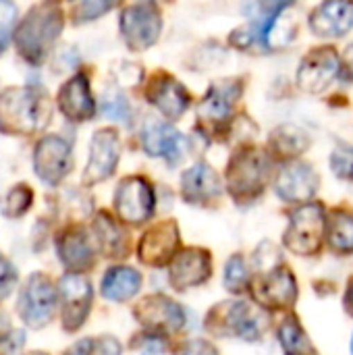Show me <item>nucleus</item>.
I'll return each mask as SVG.
<instances>
[{"label":"nucleus","instance_id":"obj_21","mask_svg":"<svg viewBox=\"0 0 353 355\" xmlns=\"http://www.w3.org/2000/svg\"><path fill=\"white\" fill-rule=\"evenodd\" d=\"M148 100L169 119H179L189 106V96L185 87L169 75H156L150 81Z\"/></svg>","mask_w":353,"mask_h":355},{"label":"nucleus","instance_id":"obj_37","mask_svg":"<svg viewBox=\"0 0 353 355\" xmlns=\"http://www.w3.org/2000/svg\"><path fill=\"white\" fill-rule=\"evenodd\" d=\"M15 281H17L15 266L0 254V300L8 295V291L15 285Z\"/></svg>","mask_w":353,"mask_h":355},{"label":"nucleus","instance_id":"obj_1","mask_svg":"<svg viewBox=\"0 0 353 355\" xmlns=\"http://www.w3.org/2000/svg\"><path fill=\"white\" fill-rule=\"evenodd\" d=\"M50 119L46 96L29 87H10L0 94V131L27 135L42 129Z\"/></svg>","mask_w":353,"mask_h":355},{"label":"nucleus","instance_id":"obj_33","mask_svg":"<svg viewBox=\"0 0 353 355\" xmlns=\"http://www.w3.org/2000/svg\"><path fill=\"white\" fill-rule=\"evenodd\" d=\"M102 114L106 119L112 121H121V123H129L131 119V108L127 104V100L119 94V92H108L102 98Z\"/></svg>","mask_w":353,"mask_h":355},{"label":"nucleus","instance_id":"obj_30","mask_svg":"<svg viewBox=\"0 0 353 355\" xmlns=\"http://www.w3.org/2000/svg\"><path fill=\"white\" fill-rule=\"evenodd\" d=\"M306 144L308 141H306L304 133H300L298 129H291V127H283L273 135V148L281 156H293V154L302 152L306 148Z\"/></svg>","mask_w":353,"mask_h":355},{"label":"nucleus","instance_id":"obj_28","mask_svg":"<svg viewBox=\"0 0 353 355\" xmlns=\"http://www.w3.org/2000/svg\"><path fill=\"white\" fill-rule=\"evenodd\" d=\"M329 243L337 254L353 252V214L345 210H337L329 223Z\"/></svg>","mask_w":353,"mask_h":355},{"label":"nucleus","instance_id":"obj_29","mask_svg":"<svg viewBox=\"0 0 353 355\" xmlns=\"http://www.w3.org/2000/svg\"><path fill=\"white\" fill-rule=\"evenodd\" d=\"M279 339H281L283 349L289 354H314V347L310 345L306 333L302 331V327L298 324L295 318L283 320V324L279 329Z\"/></svg>","mask_w":353,"mask_h":355},{"label":"nucleus","instance_id":"obj_39","mask_svg":"<svg viewBox=\"0 0 353 355\" xmlns=\"http://www.w3.org/2000/svg\"><path fill=\"white\" fill-rule=\"evenodd\" d=\"M119 352H121V345L110 337H104L98 343L92 341V354H119Z\"/></svg>","mask_w":353,"mask_h":355},{"label":"nucleus","instance_id":"obj_2","mask_svg":"<svg viewBox=\"0 0 353 355\" xmlns=\"http://www.w3.org/2000/svg\"><path fill=\"white\" fill-rule=\"evenodd\" d=\"M62 31V15L56 6L40 4L33 6L25 19L19 23L15 33V44L25 60L42 62L56 37Z\"/></svg>","mask_w":353,"mask_h":355},{"label":"nucleus","instance_id":"obj_16","mask_svg":"<svg viewBox=\"0 0 353 355\" xmlns=\"http://www.w3.org/2000/svg\"><path fill=\"white\" fill-rule=\"evenodd\" d=\"M179 245V231L173 220H164L150 229L139 241V260L148 266H164L173 260Z\"/></svg>","mask_w":353,"mask_h":355},{"label":"nucleus","instance_id":"obj_17","mask_svg":"<svg viewBox=\"0 0 353 355\" xmlns=\"http://www.w3.org/2000/svg\"><path fill=\"white\" fill-rule=\"evenodd\" d=\"M320 181L314 173V168L306 162H289L283 166V171L277 177V193L279 198L287 202H306L310 200Z\"/></svg>","mask_w":353,"mask_h":355},{"label":"nucleus","instance_id":"obj_25","mask_svg":"<svg viewBox=\"0 0 353 355\" xmlns=\"http://www.w3.org/2000/svg\"><path fill=\"white\" fill-rule=\"evenodd\" d=\"M141 287V275L127 266L110 268L102 279V295L110 302H127Z\"/></svg>","mask_w":353,"mask_h":355},{"label":"nucleus","instance_id":"obj_13","mask_svg":"<svg viewBox=\"0 0 353 355\" xmlns=\"http://www.w3.org/2000/svg\"><path fill=\"white\" fill-rule=\"evenodd\" d=\"M133 316L152 333H175L185 324L183 310L164 295H150L141 300L135 306Z\"/></svg>","mask_w":353,"mask_h":355},{"label":"nucleus","instance_id":"obj_22","mask_svg":"<svg viewBox=\"0 0 353 355\" xmlns=\"http://www.w3.org/2000/svg\"><path fill=\"white\" fill-rule=\"evenodd\" d=\"M58 106L62 114L75 123L89 121L96 112V104L89 92V81L85 75H75L58 92Z\"/></svg>","mask_w":353,"mask_h":355},{"label":"nucleus","instance_id":"obj_27","mask_svg":"<svg viewBox=\"0 0 353 355\" xmlns=\"http://www.w3.org/2000/svg\"><path fill=\"white\" fill-rule=\"evenodd\" d=\"M94 233L98 237L100 250L108 258H123L127 254V237L123 229L108 216V214H98L94 223Z\"/></svg>","mask_w":353,"mask_h":355},{"label":"nucleus","instance_id":"obj_31","mask_svg":"<svg viewBox=\"0 0 353 355\" xmlns=\"http://www.w3.org/2000/svg\"><path fill=\"white\" fill-rule=\"evenodd\" d=\"M31 200H33V193H31V189H29L27 185H17V187H12V189L6 193L4 204H2L4 216H8V218H19V216H23V214L29 210Z\"/></svg>","mask_w":353,"mask_h":355},{"label":"nucleus","instance_id":"obj_42","mask_svg":"<svg viewBox=\"0 0 353 355\" xmlns=\"http://www.w3.org/2000/svg\"><path fill=\"white\" fill-rule=\"evenodd\" d=\"M183 352H210V354H214V347L206 345V343H193V345H183Z\"/></svg>","mask_w":353,"mask_h":355},{"label":"nucleus","instance_id":"obj_15","mask_svg":"<svg viewBox=\"0 0 353 355\" xmlns=\"http://www.w3.org/2000/svg\"><path fill=\"white\" fill-rule=\"evenodd\" d=\"M212 270L208 252L200 248H187L181 254L173 256L169 268V283L177 291H185L189 287H198L208 281Z\"/></svg>","mask_w":353,"mask_h":355},{"label":"nucleus","instance_id":"obj_32","mask_svg":"<svg viewBox=\"0 0 353 355\" xmlns=\"http://www.w3.org/2000/svg\"><path fill=\"white\" fill-rule=\"evenodd\" d=\"M248 285H250V272L246 268V262L241 256H233L225 268V287L233 293H239Z\"/></svg>","mask_w":353,"mask_h":355},{"label":"nucleus","instance_id":"obj_19","mask_svg":"<svg viewBox=\"0 0 353 355\" xmlns=\"http://www.w3.org/2000/svg\"><path fill=\"white\" fill-rule=\"evenodd\" d=\"M141 141H144V150L150 156H162L171 164H177L181 160L185 148V137L173 125L158 123V121H150L146 125Z\"/></svg>","mask_w":353,"mask_h":355},{"label":"nucleus","instance_id":"obj_4","mask_svg":"<svg viewBox=\"0 0 353 355\" xmlns=\"http://www.w3.org/2000/svg\"><path fill=\"white\" fill-rule=\"evenodd\" d=\"M210 331L218 335H233L246 341H256L262 337V333L268 329V316L262 308L246 304V302H233L223 304L214 308L208 316Z\"/></svg>","mask_w":353,"mask_h":355},{"label":"nucleus","instance_id":"obj_35","mask_svg":"<svg viewBox=\"0 0 353 355\" xmlns=\"http://www.w3.org/2000/svg\"><path fill=\"white\" fill-rule=\"evenodd\" d=\"M331 166L337 177L353 181V148H337L331 156Z\"/></svg>","mask_w":353,"mask_h":355},{"label":"nucleus","instance_id":"obj_8","mask_svg":"<svg viewBox=\"0 0 353 355\" xmlns=\"http://www.w3.org/2000/svg\"><path fill=\"white\" fill-rule=\"evenodd\" d=\"M250 291L262 308H291L298 297V285L293 275L287 268H273L268 275H262L250 281Z\"/></svg>","mask_w":353,"mask_h":355},{"label":"nucleus","instance_id":"obj_43","mask_svg":"<svg viewBox=\"0 0 353 355\" xmlns=\"http://www.w3.org/2000/svg\"><path fill=\"white\" fill-rule=\"evenodd\" d=\"M345 310L353 316V279L350 281V287H347V293H345Z\"/></svg>","mask_w":353,"mask_h":355},{"label":"nucleus","instance_id":"obj_44","mask_svg":"<svg viewBox=\"0 0 353 355\" xmlns=\"http://www.w3.org/2000/svg\"><path fill=\"white\" fill-rule=\"evenodd\" d=\"M352 352H353V341H352Z\"/></svg>","mask_w":353,"mask_h":355},{"label":"nucleus","instance_id":"obj_40","mask_svg":"<svg viewBox=\"0 0 353 355\" xmlns=\"http://www.w3.org/2000/svg\"><path fill=\"white\" fill-rule=\"evenodd\" d=\"M293 0H260V4H262V8L264 10H268L270 15L273 12H277V10H281V8H285L287 4H291Z\"/></svg>","mask_w":353,"mask_h":355},{"label":"nucleus","instance_id":"obj_14","mask_svg":"<svg viewBox=\"0 0 353 355\" xmlns=\"http://www.w3.org/2000/svg\"><path fill=\"white\" fill-rule=\"evenodd\" d=\"M119 154H121V146H119L117 131L114 129L96 131L92 137L89 160L85 166L83 181L92 185V183H100V181L108 179L119 164Z\"/></svg>","mask_w":353,"mask_h":355},{"label":"nucleus","instance_id":"obj_24","mask_svg":"<svg viewBox=\"0 0 353 355\" xmlns=\"http://www.w3.org/2000/svg\"><path fill=\"white\" fill-rule=\"evenodd\" d=\"M58 258L73 272H83L85 268H89L94 264V250L85 233L79 229L67 231L58 239Z\"/></svg>","mask_w":353,"mask_h":355},{"label":"nucleus","instance_id":"obj_20","mask_svg":"<svg viewBox=\"0 0 353 355\" xmlns=\"http://www.w3.org/2000/svg\"><path fill=\"white\" fill-rule=\"evenodd\" d=\"M181 187H183V200L189 204H208L221 196L223 183L216 171L204 162L193 164L187 168L181 177Z\"/></svg>","mask_w":353,"mask_h":355},{"label":"nucleus","instance_id":"obj_6","mask_svg":"<svg viewBox=\"0 0 353 355\" xmlns=\"http://www.w3.org/2000/svg\"><path fill=\"white\" fill-rule=\"evenodd\" d=\"M56 308V289L44 275H31L19 297V314L31 329H42L50 322Z\"/></svg>","mask_w":353,"mask_h":355},{"label":"nucleus","instance_id":"obj_7","mask_svg":"<svg viewBox=\"0 0 353 355\" xmlns=\"http://www.w3.org/2000/svg\"><path fill=\"white\" fill-rule=\"evenodd\" d=\"M114 208L123 223L144 225L154 214V191L144 177H127L114 193Z\"/></svg>","mask_w":353,"mask_h":355},{"label":"nucleus","instance_id":"obj_23","mask_svg":"<svg viewBox=\"0 0 353 355\" xmlns=\"http://www.w3.org/2000/svg\"><path fill=\"white\" fill-rule=\"evenodd\" d=\"M239 94H241V87L235 81H225V83L212 85L198 108L200 121L206 127H218L221 123H225L229 119L233 102L239 98Z\"/></svg>","mask_w":353,"mask_h":355},{"label":"nucleus","instance_id":"obj_9","mask_svg":"<svg viewBox=\"0 0 353 355\" xmlns=\"http://www.w3.org/2000/svg\"><path fill=\"white\" fill-rule=\"evenodd\" d=\"M339 73V58L335 48L322 46L312 50L298 69V85L308 94H320L327 89Z\"/></svg>","mask_w":353,"mask_h":355},{"label":"nucleus","instance_id":"obj_5","mask_svg":"<svg viewBox=\"0 0 353 355\" xmlns=\"http://www.w3.org/2000/svg\"><path fill=\"white\" fill-rule=\"evenodd\" d=\"M325 227V210L320 204L300 206L291 214L289 229L285 231L287 250L298 256H314L320 250Z\"/></svg>","mask_w":353,"mask_h":355},{"label":"nucleus","instance_id":"obj_10","mask_svg":"<svg viewBox=\"0 0 353 355\" xmlns=\"http://www.w3.org/2000/svg\"><path fill=\"white\" fill-rule=\"evenodd\" d=\"M60 302H62V324L67 331H77L92 308V285L79 272H69L60 279Z\"/></svg>","mask_w":353,"mask_h":355},{"label":"nucleus","instance_id":"obj_12","mask_svg":"<svg viewBox=\"0 0 353 355\" xmlns=\"http://www.w3.org/2000/svg\"><path fill=\"white\" fill-rule=\"evenodd\" d=\"M33 166L37 177L48 185H58L71 171V148L56 135L44 137L35 146Z\"/></svg>","mask_w":353,"mask_h":355},{"label":"nucleus","instance_id":"obj_18","mask_svg":"<svg viewBox=\"0 0 353 355\" xmlns=\"http://www.w3.org/2000/svg\"><path fill=\"white\" fill-rule=\"evenodd\" d=\"M310 27L320 37L347 33L353 27V0H329L320 4L310 17Z\"/></svg>","mask_w":353,"mask_h":355},{"label":"nucleus","instance_id":"obj_3","mask_svg":"<svg viewBox=\"0 0 353 355\" xmlns=\"http://www.w3.org/2000/svg\"><path fill=\"white\" fill-rule=\"evenodd\" d=\"M270 177V160L262 150L246 148L237 152L227 171V185L235 200L246 202L260 196Z\"/></svg>","mask_w":353,"mask_h":355},{"label":"nucleus","instance_id":"obj_26","mask_svg":"<svg viewBox=\"0 0 353 355\" xmlns=\"http://www.w3.org/2000/svg\"><path fill=\"white\" fill-rule=\"evenodd\" d=\"M298 27H300L298 12L293 8H281V10L273 12L264 25V31H262L264 44L268 48H275V50L285 48L293 42Z\"/></svg>","mask_w":353,"mask_h":355},{"label":"nucleus","instance_id":"obj_34","mask_svg":"<svg viewBox=\"0 0 353 355\" xmlns=\"http://www.w3.org/2000/svg\"><path fill=\"white\" fill-rule=\"evenodd\" d=\"M119 0H81L75 8V19L77 21H92L110 10Z\"/></svg>","mask_w":353,"mask_h":355},{"label":"nucleus","instance_id":"obj_38","mask_svg":"<svg viewBox=\"0 0 353 355\" xmlns=\"http://www.w3.org/2000/svg\"><path fill=\"white\" fill-rule=\"evenodd\" d=\"M15 4L10 0H0V33L8 37L10 33V27H12V21H15Z\"/></svg>","mask_w":353,"mask_h":355},{"label":"nucleus","instance_id":"obj_41","mask_svg":"<svg viewBox=\"0 0 353 355\" xmlns=\"http://www.w3.org/2000/svg\"><path fill=\"white\" fill-rule=\"evenodd\" d=\"M343 73L347 79H353V44L343 54Z\"/></svg>","mask_w":353,"mask_h":355},{"label":"nucleus","instance_id":"obj_36","mask_svg":"<svg viewBox=\"0 0 353 355\" xmlns=\"http://www.w3.org/2000/svg\"><path fill=\"white\" fill-rule=\"evenodd\" d=\"M131 347L135 352H144V354H160V352L166 349L164 343H162V339L158 337V333H152V331H150V335L135 337L133 343H131Z\"/></svg>","mask_w":353,"mask_h":355},{"label":"nucleus","instance_id":"obj_11","mask_svg":"<svg viewBox=\"0 0 353 355\" xmlns=\"http://www.w3.org/2000/svg\"><path fill=\"white\" fill-rule=\"evenodd\" d=\"M162 29L160 12L152 6H129L121 15V33L129 48L133 50H146L150 48Z\"/></svg>","mask_w":353,"mask_h":355}]
</instances>
